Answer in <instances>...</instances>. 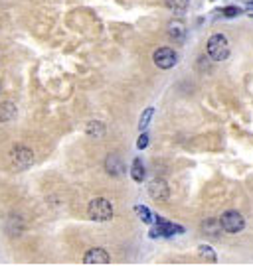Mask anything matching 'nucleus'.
Instances as JSON below:
<instances>
[{"label": "nucleus", "instance_id": "obj_11", "mask_svg": "<svg viewBox=\"0 0 253 266\" xmlns=\"http://www.w3.org/2000/svg\"><path fill=\"white\" fill-rule=\"evenodd\" d=\"M87 134L89 136H93V138H101L103 134H105V127H103V123H99V121H93V123H89L87 125Z\"/></svg>", "mask_w": 253, "mask_h": 266}, {"label": "nucleus", "instance_id": "obj_9", "mask_svg": "<svg viewBox=\"0 0 253 266\" xmlns=\"http://www.w3.org/2000/svg\"><path fill=\"white\" fill-rule=\"evenodd\" d=\"M105 168H107V172H109V174H113V176H119V174H123V170H125L117 154H109V156H107Z\"/></svg>", "mask_w": 253, "mask_h": 266}, {"label": "nucleus", "instance_id": "obj_19", "mask_svg": "<svg viewBox=\"0 0 253 266\" xmlns=\"http://www.w3.org/2000/svg\"><path fill=\"white\" fill-rule=\"evenodd\" d=\"M248 2H252V0H248Z\"/></svg>", "mask_w": 253, "mask_h": 266}, {"label": "nucleus", "instance_id": "obj_5", "mask_svg": "<svg viewBox=\"0 0 253 266\" xmlns=\"http://www.w3.org/2000/svg\"><path fill=\"white\" fill-rule=\"evenodd\" d=\"M152 59H154V65L160 67V69H170L176 65L178 61V55L174 49L170 47H158L154 53H152Z\"/></svg>", "mask_w": 253, "mask_h": 266}, {"label": "nucleus", "instance_id": "obj_3", "mask_svg": "<svg viewBox=\"0 0 253 266\" xmlns=\"http://www.w3.org/2000/svg\"><path fill=\"white\" fill-rule=\"evenodd\" d=\"M246 227V221L242 217V213L238 211H226L222 217H220V229L230 233V235H236V233H242Z\"/></svg>", "mask_w": 253, "mask_h": 266}, {"label": "nucleus", "instance_id": "obj_7", "mask_svg": "<svg viewBox=\"0 0 253 266\" xmlns=\"http://www.w3.org/2000/svg\"><path fill=\"white\" fill-rule=\"evenodd\" d=\"M109 261H111V257H109V253L105 251V249H91V251H87L85 253V257H83V265H109Z\"/></svg>", "mask_w": 253, "mask_h": 266}, {"label": "nucleus", "instance_id": "obj_8", "mask_svg": "<svg viewBox=\"0 0 253 266\" xmlns=\"http://www.w3.org/2000/svg\"><path fill=\"white\" fill-rule=\"evenodd\" d=\"M168 36L174 40V42H182L184 36H186V26L180 22V20H174L168 24Z\"/></svg>", "mask_w": 253, "mask_h": 266}, {"label": "nucleus", "instance_id": "obj_6", "mask_svg": "<svg viewBox=\"0 0 253 266\" xmlns=\"http://www.w3.org/2000/svg\"><path fill=\"white\" fill-rule=\"evenodd\" d=\"M149 195L154 199V201H166L168 195H170V187L164 179H152L149 183Z\"/></svg>", "mask_w": 253, "mask_h": 266}, {"label": "nucleus", "instance_id": "obj_12", "mask_svg": "<svg viewBox=\"0 0 253 266\" xmlns=\"http://www.w3.org/2000/svg\"><path fill=\"white\" fill-rule=\"evenodd\" d=\"M131 176H133V179H135V181H143V179H145V166H143V162H141L139 158L133 162Z\"/></svg>", "mask_w": 253, "mask_h": 266}, {"label": "nucleus", "instance_id": "obj_15", "mask_svg": "<svg viewBox=\"0 0 253 266\" xmlns=\"http://www.w3.org/2000/svg\"><path fill=\"white\" fill-rule=\"evenodd\" d=\"M198 253H200V257H204V259H208L210 263H216L218 261V257H216V253L210 249V247H206V245H200L198 247Z\"/></svg>", "mask_w": 253, "mask_h": 266}, {"label": "nucleus", "instance_id": "obj_10", "mask_svg": "<svg viewBox=\"0 0 253 266\" xmlns=\"http://www.w3.org/2000/svg\"><path fill=\"white\" fill-rule=\"evenodd\" d=\"M16 117V105L14 103H2L0 105V123H10Z\"/></svg>", "mask_w": 253, "mask_h": 266}, {"label": "nucleus", "instance_id": "obj_13", "mask_svg": "<svg viewBox=\"0 0 253 266\" xmlns=\"http://www.w3.org/2000/svg\"><path fill=\"white\" fill-rule=\"evenodd\" d=\"M188 4H190V0H166V6H168L172 12H176V14L186 12Z\"/></svg>", "mask_w": 253, "mask_h": 266}, {"label": "nucleus", "instance_id": "obj_18", "mask_svg": "<svg viewBox=\"0 0 253 266\" xmlns=\"http://www.w3.org/2000/svg\"><path fill=\"white\" fill-rule=\"evenodd\" d=\"M147 146H149V136H147V134L143 133V134H141V136H139V142H137V148H139V150H143V148H147Z\"/></svg>", "mask_w": 253, "mask_h": 266}, {"label": "nucleus", "instance_id": "obj_16", "mask_svg": "<svg viewBox=\"0 0 253 266\" xmlns=\"http://www.w3.org/2000/svg\"><path fill=\"white\" fill-rule=\"evenodd\" d=\"M135 211L139 213V217L145 221V223H152V215H151V211H149V207H143V205H137L135 207Z\"/></svg>", "mask_w": 253, "mask_h": 266}, {"label": "nucleus", "instance_id": "obj_1", "mask_svg": "<svg viewBox=\"0 0 253 266\" xmlns=\"http://www.w3.org/2000/svg\"><path fill=\"white\" fill-rule=\"evenodd\" d=\"M208 55L210 59L214 61H224L228 59L230 55V44H228V38L224 34H214L210 40H208Z\"/></svg>", "mask_w": 253, "mask_h": 266}, {"label": "nucleus", "instance_id": "obj_17", "mask_svg": "<svg viewBox=\"0 0 253 266\" xmlns=\"http://www.w3.org/2000/svg\"><path fill=\"white\" fill-rule=\"evenodd\" d=\"M238 14H242V10L236 8V6H228V8L224 10V16H228V18H234V16H238Z\"/></svg>", "mask_w": 253, "mask_h": 266}, {"label": "nucleus", "instance_id": "obj_14", "mask_svg": "<svg viewBox=\"0 0 253 266\" xmlns=\"http://www.w3.org/2000/svg\"><path fill=\"white\" fill-rule=\"evenodd\" d=\"M152 115H154V109H152V107H149V109L141 115V121H139V129H141V131H145V129L149 127V123H151Z\"/></svg>", "mask_w": 253, "mask_h": 266}, {"label": "nucleus", "instance_id": "obj_4", "mask_svg": "<svg viewBox=\"0 0 253 266\" xmlns=\"http://www.w3.org/2000/svg\"><path fill=\"white\" fill-rule=\"evenodd\" d=\"M10 162L18 170H28L34 164V152L26 146H14L10 150Z\"/></svg>", "mask_w": 253, "mask_h": 266}, {"label": "nucleus", "instance_id": "obj_2", "mask_svg": "<svg viewBox=\"0 0 253 266\" xmlns=\"http://www.w3.org/2000/svg\"><path fill=\"white\" fill-rule=\"evenodd\" d=\"M87 213H89V217H91L93 221H99V223L111 221V217H113V205H111L105 197H95V199L89 203Z\"/></svg>", "mask_w": 253, "mask_h": 266}]
</instances>
